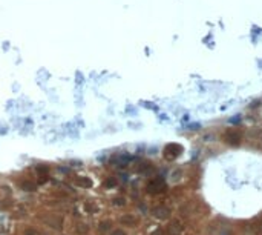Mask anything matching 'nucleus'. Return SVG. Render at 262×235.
<instances>
[{
  "mask_svg": "<svg viewBox=\"0 0 262 235\" xmlns=\"http://www.w3.org/2000/svg\"><path fill=\"white\" fill-rule=\"evenodd\" d=\"M181 154H183V146L178 143H169L164 148V158H167V160H175Z\"/></svg>",
  "mask_w": 262,
  "mask_h": 235,
  "instance_id": "f257e3e1",
  "label": "nucleus"
},
{
  "mask_svg": "<svg viewBox=\"0 0 262 235\" xmlns=\"http://www.w3.org/2000/svg\"><path fill=\"white\" fill-rule=\"evenodd\" d=\"M166 189V182L162 177H156L153 178L152 182L147 184V192L150 194H158V192H162Z\"/></svg>",
  "mask_w": 262,
  "mask_h": 235,
  "instance_id": "f03ea898",
  "label": "nucleus"
},
{
  "mask_svg": "<svg viewBox=\"0 0 262 235\" xmlns=\"http://www.w3.org/2000/svg\"><path fill=\"white\" fill-rule=\"evenodd\" d=\"M225 141H227L229 144H231V146H238V144L241 143L239 132L234 131V129H229L227 132H225Z\"/></svg>",
  "mask_w": 262,
  "mask_h": 235,
  "instance_id": "7ed1b4c3",
  "label": "nucleus"
},
{
  "mask_svg": "<svg viewBox=\"0 0 262 235\" xmlns=\"http://www.w3.org/2000/svg\"><path fill=\"white\" fill-rule=\"evenodd\" d=\"M153 215H155L156 218H159V220H166V218L170 217V211L166 206H158V207L153 209Z\"/></svg>",
  "mask_w": 262,
  "mask_h": 235,
  "instance_id": "20e7f679",
  "label": "nucleus"
},
{
  "mask_svg": "<svg viewBox=\"0 0 262 235\" xmlns=\"http://www.w3.org/2000/svg\"><path fill=\"white\" fill-rule=\"evenodd\" d=\"M167 231H169V235H181L183 226H181V223H179L178 220H173V221H170Z\"/></svg>",
  "mask_w": 262,
  "mask_h": 235,
  "instance_id": "39448f33",
  "label": "nucleus"
},
{
  "mask_svg": "<svg viewBox=\"0 0 262 235\" xmlns=\"http://www.w3.org/2000/svg\"><path fill=\"white\" fill-rule=\"evenodd\" d=\"M77 184L81 187H91L92 186V180L87 178V177H78L77 178Z\"/></svg>",
  "mask_w": 262,
  "mask_h": 235,
  "instance_id": "423d86ee",
  "label": "nucleus"
},
{
  "mask_svg": "<svg viewBox=\"0 0 262 235\" xmlns=\"http://www.w3.org/2000/svg\"><path fill=\"white\" fill-rule=\"evenodd\" d=\"M121 223L123 224H127V226H133L135 223H137V218L132 215H123L121 217Z\"/></svg>",
  "mask_w": 262,
  "mask_h": 235,
  "instance_id": "0eeeda50",
  "label": "nucleus"
},
{
  "mask_svg": "<svg viewBox=\"0 0 262 235\" xmlns=\"http://www.w3.org/2000/svg\"><path fill=\"white\" fill-rule=\"evenodd\" d=\"M22 187H23V191H35V189H37V186H35L34 183H31V182H23Z\"/></svg>",
  "mask_w": 262,
  "mask_h": 235,
  "instance_id": "6e6552de",
  "label": "nucleus"
},
{
  "mask_svg": "<svg viewBox=\"0 0 262 235\" xmlns=\"http://www.w3.org/2000/svg\"><path fill=\"white\" fill-rule=\"evenodd\" d=\"M104 186H106V187H114V186H116V180H115V178H107L106 182H104Z\"/></svg>",
  "mask_w": 262,
  "mask_h": 235,
  "instance_id": "1a4fd4ad",
  "label": "nucleus"
},
{
  "mask_svg": "<svg viewBox=\"0 0 262 235\" xmlns=\"http://www.w3.org/2000/svg\"><path fill=\"white\" fill-rule=\"evenodd\" d=\"M114 204H115V206H123V204H124V198H121V197L115 198V200H114Z\"/></svg>",
  "mask_w": 262,
  "mask_h": 235,
  "instance_id": "9d476101",
  "label": "nucleus"
},
{
  "mask_svg": "<svg viewBox=\"0 0 262 235\" xmlns=\"http://www.w3.org/2000/svg\"><path fill=\"white\" fill-rule=\"evenodd\" d=\"M86 209L91 211V212H95V211H97V206H94L92 203H87V204H86Z\"/></svg>",
  "mask_w": 262,
  "mask_h": 235,
  "instance_id": "9b49d317",
  "label": "nucleus"
},
{
  "mask_svg": "<svg viewBox=\"0 0 262 235\" xmlns=\"http://www.w3.org/2000/svg\"><path fill=\"white\" fill-rule=\"evenodd\" d=\"M255 228H256V231H258V234H259V235H262V218H261V221H259V224H256V226H255Z\"/></svg>",
  "mask_w": 262,
  "mask_h": 235,
  "instance_id": "f8f14e48",
  "label": "nucleus"
},
{
  "mask_svg": "<svg viewBox=\"0 0 262 235\" xmlns=\"http://www.w3.org/2000/svg\"><path fill=\"white\" fill-rule=\"evenodd\" d=\"M107 228H109V221H103L101 226H100V229H101V231H106Z\"/></svg>",
  "mask_w": 262,
  "mask_h": 235,
  "instance_id": "ddd939ff",
  "label": "nucleus"
},
{
  "mask_svg": "<svg viewBox=\"0 0 262 235\" xmlns=\"http://www.w3.org/2000/svg\"><path fill=\"white\" fill-rule=\"evenodd\" d=\"M78 232H87V226L80 224V226H78Z\"/></svg>",
  "mask_w": 262,
  "mask_h": 235,
  "instance_id": "4468645a",
  "label": "nucleus"
},
{
  "mask_svg": "<svg viewBox=\"0 0 262 235\" xmlns=\"http://www.w3.org/2000/svg\"><path fill=\"white\" fill-rule=\"evenodd\" d=\"M112 235H126V234H124L121 229H116V231H114V232H112Z\"/></svg>",
  "mask_w": 262,
  "mask_h": 235,
  "instance_id": "2eb2a0df",
  "label": "nucleus"
},
{
  "mask_svg": "<svg viewBox=\"0 0 262 235\" xmlns=\"http://www.w3.org/2000/svg\"><path fill=\"white\" fill-rule=\"evenodd\" d=\"M152 235H164V232H162L161 229H156V231H155V232H153Z\"/></svg>",
  "mask_w": 262,
  "mask_h": 235,
  "instance_id": "dca6fc26",
  "label": "nucleus"
},
{
  "mask_svg": "<svg viewBox=\"0 0 262 235\" xmlns=\"http://www.w3.org/2000/svg\"><path fill=\"white\" fill-rule=\"evenodd\" d=\"M188 128H190V129H198L199 126H198V124H192V126H188Z\"/></svg>",
  "mask_w": 262,
  "mask_h": 235,
  "instance_id": "f3484780",
  "label": "nucleus"
},
{
  "mask_svg": "<svg viewBox=\"0 0 262 235\" xmlns=\"http://www.w3.org/2000/svg\"><path fill=\"white\" fill-rule=\"evenodd\" d=\"M221 235H230V234H229V231H227V229H224V231L221 232Z\"/></svg>",
  "mask_w": 262,
  "mask_h": 235,
  "instance_id": "a211bd4d",
  "label": "nucleus"
}]
</instances>
